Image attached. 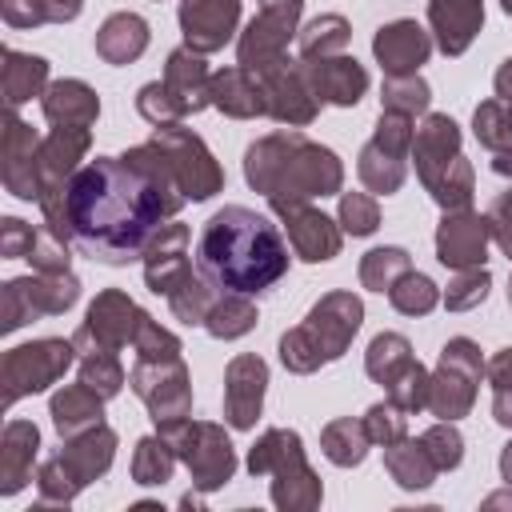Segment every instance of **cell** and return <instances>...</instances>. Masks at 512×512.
<instances>
[{"mask_svg":"<svg viewBox=\"0 0 512 512\" xmlns=\"http://www.w3.org/2000/svg\"><path fill=\"white\" fill-rule=\"evenodd\" d=\"M184 204V192L168 176L156 144H140L128 156H96L68 180V232L92 260L128 264L144 256L160 220Z\"/></svg>","mask_w":512,"mask_h":512,"instance_id":"cell-1","label":"cell"},{"mask_svg":"<svg viewBox=\"0 0 512 512\" xmlns=\"http://www.w3.org/2000/svg\"><path fill=\"white\" fill-rule=\"evenodd\" d=\"M196 268L224 292L256 296L288 272V244L268 216L244 204H228L208 216L196 240Z\"/></svg>","mask_w":512,"mask_h":512,"instance_id":"cell-2","label":"cell"},{"mask_svg":"<svg viewBox=\"0 0 512 512\" xmlns=\"http://www.w3.org/2000/svg\"><path fill=\"white\" fill-rule=\"evenodd\" d=\"M244 176L256 192L272 200H312V196H332L344 184L340 160L304 140L300 132H272L256 140L244 156Z\"/></svg>","mask_w":512,"mask_h":512,"instance_id":"cell-3","label":"cell"},{"mask_svg":"<svg viewBox=\"0 0 512 512\" xmlns=\"http://www.w3.org/2000/svg\"><path fill=\"white\" fill-rule=\"evenodd\" d=\"M364 316V304L352 292H328L300 328L280 336V360L292 372H312L336 356H344L348 340L356 336Z\"/></svg>","mask_w":512,"mask_h":512,"instance_id":"cell-4","label":"cell"},{"mask_svg":"<svg viewBox=\"0 0 512 512\" xmlns=\"http://www.w3.org/2000/svg\"><path fill=\"white\" fill-rule=\"evenodd\" d=\"M412 160L424 188L440 208L456 212L472 204V164L460 156V132L448 116H428L412 136Z\"/></svg>","mask_w":512,"mask_h":512,"instance_id":"cell-5","label":"cell"},{"mask_svg":"<svg viewBox=\"0 0 512 512\" xmlns=\"http://www.w3.org/2000/svg\"><path fill=\"white\" fill-rule=\"evenodd\" d=\"M252 476H272V500L280 508H316L320 504V480L304 460L300 436L288 428H268L256 448L248 452Z\"/></svg>","mask_w":512,"mask_h":512,"instance_id":"cell-6","label":"cell"},{"mask_svg":"<svg viewBox=\"0 0 512 512\" xmlns=\"http://www.w3.org/2000/svg\"><path fill=\"white\" fill-rule=\"evenodd\" d=\"M168 176L176 180V188L184 192V200H208L212 192L224 188V172L220 164L212 160V152L204 148L200 136H192L188 128L180 124H160L156 136H152Z\"/></svg>","mask_w":512,"mask_h":512,"instance_id":"cell-7","label":"cell"},{"mask_svg":"<svg viewBox=\"0 0 512 512\" xmlns=\"http://www.w3.org/2000/svg\"><path fill=\"white\" fill-rule=\"evenodd\" d=\"M160 436H164V440L176 448V456L188 464L192 484H200V488H220V484L232 480L236 456H232L228 436H224L216 424H192L188 416H180V420L160 424Z\"/></svg>","mask_w":512,"mask_h":512,"instance_id":"cell-8","label":"cell"},{"mask_svg":"<svg viewBox=\"0 0 512 512\" xmlns=\"http://www.w3.org/2000/svg\"><path fill=\"white\" fill-rule=\"evenodd\" d=\"M368 376L376 384H388V400H396L404 412H420L428 408V388L432 376L424 372V364L412 356L408 340L396 332H384L368 344V360H364Z\"/></svg>","mask_w":512,"mask_h":512,"instance_id":"cell-9","label":"cell"},{"mask_svg":"<svg viewBox=\"0 0 512 512\" xmlns=\"http://www.w3.org/2000/svg\"><path fill=\"white\" fill-rule=\"evenodd\" d=\"M412 116L404 112H380V124H376V136L364 144L360 152V180L368 184V192L376 196H388L404 184V160L412 152Z\"/></svg>","mask_w":512,"mask_h":512,"instance_id":"cell-10","label":"cell"},{"mask_svg":"<svg viewBox=\"0 0 512 512\" xmlns=\"http://www.w3.org/2000/svg\"><path fill=\"white\" fill-rule=\"evenodd\" d=\"M480 348L464 336L448 340L440 352V364L432 372V388H428V408L440 420H456L472 408L476 400V384H480Z\"/></svg>","mask_w":512,"mask_h":512,"instance_id":"cell-11","label":"cell"},{"mask_svg":"<svg viewBox=\"0 0 512 512\" xmlns=\"http://www.w3.org/2000/svg\"><path fill=\"white\" fill-rule=\"evenodd\" d=\"M296 20H300V0H264L256 20L240 36V68L264 76L268 68L284 64L288 60L284 48L296 32Z\"/></svg>","mask_w":512,"mask_h":512,"instance_id":"cell-12","label":"cell"},{"mask_svg":"<svg viewBox=\"0 0 512 512\" xmlns=\"http://www.w3.org/2000/svg\"><path fill=\"white\" fill-rule=\"evenodd\" d=\"M132 388H136V396L148 404V412H152L156 424L180 420V416H188V408H192V388H188V372H184L180 356H168V360H140V364L132 368Z\"/></svg>","mask_w":512,"mask_h":512,"instance_id":"cell-13","label":"cell"},{"mask_svg":"<svg viewBox=\"0 0 512 512\" xmlns=\"http://www.w3.org/2000/svg\"><path fill=\"white\" fill-rule=\"evenodd\" d=\"M144 316H148V312H140L124 292H104V296H96V304L88 308V320H84V328L72 336V344L84 348V352H88V348L116 352V348H124L128 340H136Z\"/></svg>","mask_w":512,"mask_h":512,"instance_id":"cell-14","label":"cell"},{"mask_svg":"<svg viewBox=\"0 0 512 512\" xmlns=\"http://www.w3.org/2000/svg\"><path fill=\"white\" fill-rule=\"evenodd\" d=\"M76 344L64 340H36L24 348H12L4 360V380H8V400H16L20 392H40L48 388L68 364H72Z\"/></svg>","mask_w":512,"mask_h":512,"instance_id":"cell-15","label":"cell"},{"mask_svg":"<svg viewBox=\"0 0 512 512\" xmlns=\"http://www.w3.org/2000/svg\"><path fill=\"white\" fill-rule=\"evenodd\" d=\"M80 284L68 272H44L40 280H12L4 292V328H20L24 316L64 312L76 300Z\"/></svg>","mask_w":512,"mask_h":512,"instance_id":"cell-16","label":"cell"},{"mask_svg":"<svg viewBox=\"0 0 512 512\" xmlns=\"http://www.w3.org/2000/svg\"><path fill=\"white\" fill-rule=\"evenodd\" d=\"M272 208L284 220L288 240H292V248H296L300 260H312L316 264V260H332L340 252V228L324 212L308 208L304 200H272Z\"/></svg>","mask_w":512,"mask_h":512,"instance_id":"cell-17","label":"cell"},{"mask_svg":"<svg viewBox=\"0 0 512 512\" xmlns=\"http://www.w3.org/2000/svg\"><path fill=\"white\" fill-rule=\"evenodd\" d=\"M488 216H476L468 208H456L436 228V260L444 268H480L488 248Z\"/></svg>","mask_w":512,"mask_h":512,"instance_id":"cell-18","label":"cell"},{"mask_svg":"<svg viewBox=\"0 0 512 512\" xmlns=\"http://www.w3.org/2000/svg\"><path fill=\"white\" fill-rule=\"evenodd\" d=\"M260 80H264V92H268V116L284 120L288 128H292V124H308V120L316 116L320 96L312 92V80H308L304 64L284 60V64L268 68Z\"/></svg>","mask_w":512,"mask_h":512,"instance_id":"cell-19","label":"cell"},{"mask_svg":"<svg viewBox=\"0 0 512 512\" xmlns=\"http://www.w3.org/2000/svg\"><path fill=\"white\" fill-rule=\"evenodd\" d=\"M240 20V0H184L180 28L192 52H216L232 40Z\"/></svg>","mask_w":512,"mask_h":512,"instance_id":"cell-20","label":"cell"},{"mask_svg":"<svg viewBox=\"0 0 512 512\" xmlns=\"http://www.w3.org/2000/svg\"><path fill=\"white\" fill-rule=\"evenodd\" d=\"M268 364L260 356H236L224 376V420L232 428H252L264 404Z\"/></svg>","mask_w":512,"mask_h":512,"instance_id":"cell-21","label":"cell"},{"mask_svg":"<svg viewBox=\"0 0 512 512\" xmlns=\"http://www.w3.org/2000/svg\"><path fill=\"white\" fill-rule=\"evenodd\" d=\"M372 52H376V60L384 64L388 76H416V68L432 52V40L416 20H392L376 32Z\"/></svg>","mask_w":512,"mask_h":512,"instance_id":"cell-22","label":"cell"},{"mask_svg":"<svg viewBox=\"0 0 512 512\" xmlns=\"http://www.w3.org/2000/svg\"><path fill=\"white\" fill-rule=\"evenodd\" d=\"M304 72L312 80V92L320 100H328V104H340V108L356 104L364 96V88H368V72L344 52L320 56V60H304Z\"/></svg>","mask_w":512,"mask_h":512,"instance_id":"cell-23","label":"cell"},{"mask_svg":"<svg viewBox=\"0 0 512 512\" xmlns=\"http://www.w3.org/2000/svg\"><path fill=\"white\" fill-rule=\"evenodd\" d=\"M184 244H188V228H184V224H168V228H160V236L144 248V280H148L152 292H164V296H168V292L180 288V280L192 272Z\"/></svg>","mask_w":512,"mask_h":512,"instance_id":"cell-24","label":"cell"},{"mask_svg":"<svg viewBox=\"0 0 512 512\" xmlns=\"http://www.w3.org/2000/svg\"><path fill=\"white\" fill-rule=\"evenodd\" d=\"M160 84H164L168 96L176 100L180 116L200 112L204 104H212V76H208L200 52H192V48H176V52L168 56V68H164V80H160Z\"/></svg>","mask_w":512,"mask_h":512,"instance_id":"cell-25","label":"cell"},{"mask_svg":"<svg viewBox=\"0 0 512 512\" xmlns=\"http://www.w3.org/2000/svg\"><path fill=\"white\" fill-rule=\"evenodd\" d=\"M428 20H432L440 52L460 56L484 24V4L480 0H428Z\"/></svg>","mask_w":512,"mask_h":512,"instance_id":"cell-26","label":"cell"},{"mask_svg":"<svg viewBox=\"0 0 512 512\" xmlns=\"http://www.w3.org/2000/svg\"><path fill=\"white\" fill-rule=\"evenodd\" d=\"M212 104L236 120H252L268 112V92L264 80L248 68H224L212 76Z\"/></svg>","mask_w":512,"mask_h":512,"instance_id":"cell-27","label":"cell"},{"mask_svg":"<svg viewBox=\"0 0 512 512\" xmlns=\"http://www.w3.org/2000/svg\"><path fill=\"white\" fill-rule=\"evenodd\" d=\"M112 448H116L112 428L92 424V428H84V432L68 436V448L60 452V460H64V468L72 472V480L84 488L88 480H96V476L112 464Z\"/></svg>","mask_w":512,"mask_h":512,"instance_id":"cell-28","label":"cell"},{"mask_svg":"<svg viewBox=\"0 0 512 512\" xmlns=\"http://www.w3.org/2000/svg\"><path fill=\"white\" fill-rule=\"evenodd\" d=\"M100 112V100L88 84L80 80H60L48 88L44 96V116L56 124V128H88Z\"/></svg>","mask_w":512,"mask_h":512,"instance_id":"cell-29","label":"cell"},{"mask_svg":"<svg viewBox=\"0 0 512 512\" xmlns=\"http://www.w3.org/2000/svg\"><path fill=\"white\" fill-rule=\"evenodd\" d=\"M148 48V24L136 12H116L104 20V28L96 32V52L108 64H128Z\"/></svg>","mask_w":512,"mask_h":512,"instance_id":"cell-30","label":"cell"},{"mask_svg":"<svg viewBox=\"0 0 512 512\" xmlns=\"http://www.w3.org/2000/svg\"><path fill=\"white\" fill-rule=\"evenodd\" d=\"M384 464H388V472H392V480L400 488H428L436 480V472H440L436 460L428 456L424 440H408V436L384 448Z\"/></svg>","mask_w":512,"mask_h":512,"instance_id":"cell-31","label":"cell"},{"mask_svg":"<svg viewBox=\"0 0 512 512\" xmlns=\"http://www.w3.org/2000/svg\"><path fill=\"white\" fill-rule=\"evenodd\" d=\"M100 400L104 396L92 392L84 380L72 384V388H64L60 396H52V420H56L60 436H76V432L100 424Z\"/></svg>","mask_w":512,"mask_h":512,"instance_id":"cell-32","label":"cell"},{"mask_svg":"<svg viewBox=\"0 0 512 512\" xmlns=\"http://www.w3.org/2000/svg\"><path fill=\"white\" fill-rule=\"evenodd\" d=\"M320 444H324V456H328L332 464L348 468V464H360V460H364V452H368L372 436H368L364 420H352V416H344V420H332V424L324 428Z\"/></svg>","mask_w":512,"mask_h":512,"instance_id":"cell-33","label":"cell"},{"mask_svg":"<svg viewBox=\"0 0 512 512\" xmlns=\"http://www.w3.org/2000/svg\"><path fill=\"white\" fill-rule=\"evenodd\" d=\"M252 324H256V308L244 300V292H228L224 300H216L212 312H208V320H204V328L212 336H220V340H236Z\"/></svg>","mask_w":512,"mask_h":512,"instance_id":"cell-34","label":"cell"},{"mask_svg":"<svg viewBox=\"0 0 512 512\" xmlns=\"http://www.w3.org/2000/svg\"><path fill=\"white\" fill-rule=\"evenodd\" d=\"M348 44V20L344 16H316L304 32H300V56L304 60H320V56H336Z\"/></svg>","mask_w":512,"mask_h":512,"instance_id":"cell-35","label":"cell"},{"mask_svg":"<svg viewBox=\"0 0 512 512\" xmlns=\"http://www.w3.org/2000/svg\"><path fill=\"white\" fill-rule=\"evenodd\" d=\"M172 464H176V448L164 436H144L132 456V476L136 484H164L172 476Z\"/></svg>","mask_w":512,"mask_h":512,"instance_id":"cell-36","label":"cell"},{"mask_svg":"<svg viewBox=\"0 0 512 512\" xmlns=\"http://www.w3.org/2000/svg\"><path fill=\"white\" fill-rule=\"evenodd\" d=\"M408 268H412V260H408L404 248H372V252L360 260V280H364V288H372V292H388Z\"/></svg>","mask_w":512,"mask_h":512,"instance_id":"cell-37","label":"cell"},{"mask_svg":"<svg viewBox=\"0 0 512 512\" xmlns=\"http://www.w3.org/2000/svg\"><path fill=\"white\" fill-rule=\"evenodd\" d=\"M388 300H392V308L404 312V316H424V312L436 308L440 292H436V284H432L424 272H412V268H408V272L388 288Z\"/></svg>","mask_w":512,"mask_h":512,"instance_id":"cell-38","label":"cell"},{"mask_svg":"<svg viewBox=\"0 0 512 512\" xmlns=\"http://www.w3.org/2000/svg\"><path fill=\"white\" fill-rule=\"evenodd\" d=\"M168 304H172V312H176L184 324H204L216 300H212V292H208V280H204L200 272H188V276L180 280V288L168 292Z\"/></svg>","mask_w":512,"mask_h":512,"instance_id":"cell-39","label":"cell"},{"mask_svg":"<svg viewBox=\"0 0 512 512\" xmlns=\"http://www.w3.org/2000/svg\"><path fill=\"white\" fill-rule=\"evenodd\" d=\"M36 428L32 424H12L4 436V492H16L28 472V448H36Z\"/></svg>","mask_w":512,"mask_h":512,"instance_id":"cell-40","label":"cell"},{"mask_svg":"<svg viewBox=\"0 0 512 512\" xmlns=\"http://www.w3.org/2000/svg\"><path fill=\"white\" fill-rule=\"evenodd\" d=\"M44 76H48V64H44L40 56H20V52H8L4 84H8V100H12V104H20V100L36 96V92H40V84H44Z\"/></svg>","mask_w":512,"mask_h":512,"instance_id":"cell-41","label":"cell"},{"mask_svg":"<svg viewBox=\"0 0 512 512\" xmlns=\"http://www.w3.org/2000/svg\"><path fill=\"white\" fill-rule=\"evenodd\" d=\"M80 380H84L92 392H100V396H116L120 384H124V368H120V360H116L112 352L88 348V352L80 356Z\"/></svg>","mask_w":512,"mask_h":512,"instance_id":"cell-42","label":"cell"},{"mask_svg":"<svg viewBox=\"0 0 512 512\" xmlns=\"http://www.w3.org/2000/svg\"><path fill=\"white\" fill-rule=\"evenodd\" d=\"M384 112H404L416 116L428 108V84L420 76H388L384 80V96H380Z\"/></svg>","mask_w":512,"mask_h":512,"instance_id":"cell-43","label":"cell"},{"mask_svg":"<svg viewBox=\"0 0 512 512\" xmlns=\"http://www.w3.org/2000/svg\"><path fill=\"white\" fill-rule=\"evenodd\" d=\"M472 124H476V140H480L484 148H492V152H508V148H512V128H508V108H504V100H484V104L476 108Z\"/></svg>","mask_w":512,"mask_h":512,"instance_id":"cell-44","label":"cell"},{"mask_svg":"<svg viewBox=\"0 0 512 512\" xmlns=\"http://www.w3.org/2000/svg\"><path fill=\"white\" fill-rule=\"evenodd\" d=\"M364 428L372 436V444H396L408 436V412L396 404V400H384V404H372L368 416H364Z\"/></svg>","mask_w":512,"mask_h":512,"instance_id":"cell-45","label":"cell"},{"mask_svg":"<svg viewBox=\"0 0 512 512\" xmlns=\"http://www.w3.org/2000/svg\"><path fill=\"white\" fill-rule=\"evenodd\" d=\"M340 224H344L352 236L376 232V224H380V204H376V196L344 192V196H340Z\"/></svg>","mask_w":512,"mask_h":512,"instance_id":"cell-46","label":"cell"},{"mask_svg":"<svg viewBox=\"0 0 512 512\" xmlns=\"http://www.w3.org/2000/svg\"><path fill=\"white\" fill-rule=\"evenodd\" d=\"M484 296H488V272H484V268H460V276L448 284L444 304H448L452 312H468V308H476Z\"/></svg>","mask_w":512,"mask_h":512,"instance_id":"cell-47","label":"cell"},{"mask_svg":"<svg viewBox=\"0 0 512 512\" xmlns=\"http://www.w3.org/2000/svg\"><path fill=\"white\" fill-rule=\"evenodd\" d=\"M424 448H428V456L436 460V468L440 472H448V468H456L460 464V456H464V440H460V432L444 420V424H432L424 436Z\"/></svg>","mask_w":512,"mask_h":512,"instance_id":"cell-48","label":"cell"},{"mask_svg":"<svg viewBox=\"0 0 512 512\" xmlns=\"http://www.w3.org/2000/svg\"><path fill=\"white\" fill-rule=\"evenodd\" d=\"M136 352H140V360H168V356H180V340L172 336V332H164L152 316H144V324H140V332H136Z\"/></svg>","mask_w":512,"mask_h":512,"instance_id":"cell-49","label":"cell"},{"mask_svg":"<svg viewBox=\"0 0 512 512\" xmlns=\"http://www.w3.org/2000/svg\"><path fill=\"white\" fill-rule=\"evenodd\" d=\"M136 108H140V116L152 120L156 128H160V124H180V108H176V100L168 96L164 84H144L140 96H136Z\"/></svg>","mask_w":512,"mask_h":512,"instance_id":"cell-50","label":"cell"},{"mask_svg":"<svg viewBox=\"0 0 512 512\" xmlns=\"http://www.w3.org/2000/svg\"><path fill=\"white\" fill-rule=\"evenodd\" d=\"M16 4H28V12L12 20L16 28H24V24H44V20H72V16H80V0H16Z\"/></svg>","mask_w":512,"mask_h":512,"instance_id":"cell-51","label":"cell"},{"mask_svg":"<svg viewBox=\"0 0 512 512\" xmlns=\"http://www.w3.org/2000/svg\"><path fill=\"white\" fill-rule=\"evenodd\" d=\"M488 232L508 252V260H512V188L492 200V208H488Z\"/></svg>","mask_w":512,"mask_h":512,"instance_id":"cell-52","label":"cell"},{"mask_svg":"<svg viewBox=\"0 0 512 512\" xmlns=\"http://www.w3.org/2000/svg\"><path fill=\"white\" fill-rule=\"evenodd\" d=\"M488 384H492V392L512 388V348H500V352L488 360Z\"/></svg>","mask_w":512,"mask_h":512,"instance_id":"cell-53","label":"cell"},{"mask_svg":"<svg viewBox=\"0 0 512 512\" xmlns=\"http://www.w3.org/2000/svg\"><path fill=\"white\" fill-rule=\"evenodd\" d=\"M496 96H500V100L512 96V60H504V68L496 72Z\"/></svg>","mask_w":512,"mask_h":512,"instance_id":"cell-54","label":"cell"},{"mask_svg":"<svg viewBox=\"0 0 512 512\" xmlns=\"http://www.w3.org/2000/svg\"><path fill=\"white\" fill-rule=\"evenodd\" d=\"M500 476H504V484L512 488V444H508L504 456H500Z\"/></svg>","mask_w":512,"mask_h":512,"instance_id":"cell-55","label":"cell"},{"mask_svg":"<svg viewBox=\"0 0 512 512\" xmlns=\"http://www.w3.org/2000/svg\"><path fill=\"white\" fill-rule=\"evenodd\" d=\"M496 504H512V496H508V492H500V496H492V500H488V508H496Z\"/></svg>","mask_w":512,"mask_h":512,"instance_id":"cell-56","label":"cell"},{"mask_svg":"<svg viewBox=\"0 0 512 512\" xmlns=\"http://www.w3.org/2000/svg\"><path fill=\"white\" fill-rule=\"evenodd\" d=\"M504 108H508V128H512V96L504 100Z\"/></svg>","mask_w":512,"mask_h":512,"instance_id":"cell-57","label":"cell"},{"mask_svg":"<svg viewBox=\"0 0 512 512\" xmlns=\"http://www.w3.org/2000/svg\"><path fill=\"white\" fill-rule=\"evenodd\" d=\"M500 4H504V12H508V16H512V0H500Z\"/></svg>","mask_w":512,"mask_h":512,"instance_id":"cell-58","label":"cell"},{"mask_svg":"<svg viewBox=\"0 0 512 512\" xmlns=\"http://www.w3.org/2000/svg\"><path fill=\"white\" fill-rule=\"evenodd\" d=\"M508 300H512V284H508Z\"/></svg>","mask_w":512,"mask_h":512,"instance_id":"cell-59","label":"cell"}]
</instances>
